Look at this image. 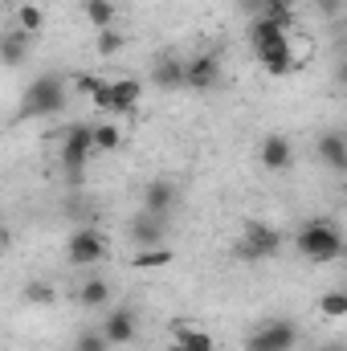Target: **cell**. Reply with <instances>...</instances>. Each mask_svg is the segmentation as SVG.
Wrapping results in <instances>:
<instances>
[{
    "label": "cell",
    "mask_w": 347,
    "mask_h": 351,
    "mask_svg": "<svg viewBox=\"0 0 347 351\" xmlns=\"http://www.w3.org/2000/svg\"><path fill=\"white\" fill-rule=\"evenodd\" d=\"M237 8H241V12H250V16H258L261 8H265V0H237Z\"/></svg>",
    "instance_id": "4dcf8cb0"
},
{
    "label": "cell",
    "mask_w": 347,
    "mask_h": 351,
    "mask_svg": "<svg viewBox=\"0 0 347 351\" xmlns=\"http://www.w3.org/2000/svg\"><path fill=\"white\" fill-rule=\"evenodd\" d=\"M152 86L156 90H184V58L164 53L152 62Z\"/></svg>",
    "instance_id": "4fadbf2b"
},
{
    "label": "cell",
    "mask_w": 347,
    "mask_h": 351,
    "mask_svg": "<svg viewBox=\"0 0 347 351\" xmlns=\"http://www.w3.org/2000/svg\"><path fill=\"white\" fill-rule=\"evenodd\" d=\"M221 78V58L217 53H196L184 62V86L188 90H213Z\"/></svg>",
    "instance_id": "9c48e42d"
},
{
    "label": "cell",
    "mask_w": 347,
    "mask_h": 351,
    "mask_svg": "<svg viewBox=\"0 0 347 351\" xmlns=\"http://www.w3.org/2000/svg\"><path fill=\"white\" fill-rule=\"evenodd\" d=\"M82 16H86V25L94 33L110 29V25H119V4L115 0H82Z\"/></svg>",
    "instance_id": "ac0fdd59"
},
{
    "label": "cell",
    "mask_w": 347,
    "mask_h": 351,
    "mask_svg": "<svg viewBox=\"0 0 347 351\" xmlns=\"http://www.w3.org/2000/svg\"><path fill=\"white\" fill-rule=\"evenodd\" d=\"M294 343H298V327L290 319H270L258 331H250L246 351H294Z\"/></svg>",
    "instance_id": "5b68a950"
},
{
    "label": "cell",
    "mask_w": 347,
    "mask_h": 351,
    "mask_svg": "<svg viewBox=\"0 0 347 351\" xmlns=\"http://www.w3.org/2000/svg\"><path fill=\"white\" fill-rule=\"evenodd\" d=\"M315 147H319V156H323V164H327L331 172H347V139H344V131H327Z\"/></svg>",
    "instance_id": "2e32d148"
},
{
    "label": "cell",
    "mask_w": 347,
    "mask_h": 351,
    "mask_svg": "<svg viewBox=\"0 0 347 351\" xmlns=\"http://www.w3.org/2000/svg\"><path fill=\"white\" fill-rule=\"evenodd\" d=\"M70 102V90H66V78L58 74H41L25 86V98H21V114L25 119H37V114H58L66 110Z\"/></svg>",
    "instance_id": "7a4b0ae2"
},
{
    "label": "cell",
    "mask_w": 347,
    "mask_h": 351,
    "mask_svg": "<svg viewBox=\"0 0 347 351\" xmlns=\"http://www.w3.org/2000/svg\"><path fill=\"white\" fill-rule=\"evenodd\" d=\"M90 135H94V152H119L123 147V131L115 127V123H98V127H90Z\"/></svg>",
    "instance_id": "603a6c76"
},
{
    "label": "cell",
    "mask_w": 347,
    "mask_h": 351,
    "mask_svg": "<svg viewBox=\"0 0 347 351\" xmlns=\"http://www.w3.org/2000/svg\"><path fill=\"white\" fill-rule=\"evenodd\" d=\"M172 343L176 348H184V351H217L213 335L200 331V327H192V323H176L172 327Z\"/></svg>",
    "instance_id": "d6986e66"
},
{
    "label": "cell",
    "mask_w": 347,
    "mask_h": 351,
    "mask_svg": "<svg viewBox=\"0 0 347 351\" xmlns=\"http://www.w3.org/2000/svg\"><path fill=\"white\" fill-rule=\"evenodd\" d=\"M315 8H319L323 16H339V12H344V0H315Z\"/></svg>",
    "instance_id": "f546056e"
},
{
    "label": "cell",
    "mask_w": 347,
    "mask_h": 351,
    "mask_svg": "<svg viewBox=\"0 0 347 351\" xmlns=\"http://www.w3.org/2000/svg\"><path fill=\"white\" fill-rule=\"evenodd\" d=\"M282 254V229L265 225V221H250L246 233H241V245H237V258L246 262H265V258H278Z\"/></svg>",
    "instance_id": "3957f363"
},
{
    "label": "cell",
    "mask_w": 347,
    "mask_h": 351,
    "mask_svg": "<svg viewBox=\"0 0 347 351\" xmlns=\"http://www.w3.org/2000/svg\"><path fill=\"white\" fill-rule=\"evenodd\" d=\"M8 241H12V237H8V229H4V225H0V254H4V250H8Z\"/></svg>",
    "instance_id": "d6a6232c"
},
{
    "label": "cell",
    "mask_w": 347,
    "mask_h": 351,
    "mask_svg": "<svg viewBox=\"0 0 347 351\" xmlns=\"http://www.w3.org/2000/svg\"><path fill=\"white\" fill-rule=\"evenodd\" d=\"M168 351H184V348H176V343H172V348H168Z\"/></svg>",
    "instance_id": "e575fe53"
},
{
    "label": "cell",
    "mask_w": 347,
    "mask_h": 351,
    "mask_svg": "<svg viewBox=\"0 0 347 351\" xmlns=\"http://www.w3.org/2000/svg\"><path fill=\"white\" fill-rule=\"evenodd\" d=\"M135 335H139V319H135V311L115 306V311L102 319V339H106L110 348H127V343H135Z\"/></svg>",
    "instance_id": "ba28073f"
},
{
    "label": "cell",
    "mask_w": 347,
    "mask_h": 351,
    "mask_svg": "<svg viewBox=\"0 0 347 351\" xmlns=\"http://www.w3.org/2000/svg\"><path fill=\"white\" fill-rule=\"evenodd\" d=\"M294 4L298 0H265V8H286V12H294Z\"/></svg>",
    "instance_id": "1f68e13d"
},
{
    "label": "cell",
    "mask_w": 347,
    "mask_h": 351,
    "mask_svg": "<svg viewBox=\"0 0 347 351\" xmlns=\"http://www.w3.org/2000/svg\"><path fill=\"white\" fill-rule=\"evenodd\" d=\"M94 156V135H90V123H74L62 139V168L70 172V180L86 172V160Z\"/></svg>",
    "instance_id": "8992f818"
},
{
    "label": "cell",
    "mask_w": 347,
    "mask_h": 351,
    "mask_svg": "<svg viewBox=\"0 0 347 351\" xmlns=\"http://www.w3.org/2000/svg\"><path fill=\"white\" fill-rule=\"evenodd\" d=\"M74 351H110V343L102 339V331H82L78 343H74Z\"/></svg>",
    "instance_id": "4316f807"
},
{
    "label": "cell",
    "mask_w": 347,
    "mask_h": 351,
    "mask_svg": "<svg viewBox=\"0 0 347 351\" xmlns=\"http://www.w3.org/2000/svg\"><path fill=\"white\" fill-rule=\"evenodd\" d=\"M258 160L265 172H290V164H294V143L286 139V135H265L258 143Z\"/></svg>",
    "instance_id": "30bf717a"
},
{
    "label": "cell",
    "mask_w": 347,
    "mask_h": 351,
    "mask_svg": "<svg viewBox=\"0 0 347 351\" xmlns=\"http://www.w3.org/2000/svg\"><path fill=\"white\" fill-rule=\"evenodd\" d=\"M172 208H176V184L172 180H152V184L143 188V213L168 217Z\"/></svg>",
    "instance_id": "5bb4252c"
},
{
    "label": "cell",
    "mask_w": 347,
    "mask_h": 351,
    "mask_svg": "<svg viewBox=\"0 0 347 351\" xmlns=\"http://www.w3.org/2000/svg\"><path fill=\"white\" fill-rule=\"evenodd\" d=\"M25 302H33V306H53V302H58V290H53L49 282H29V286H25Z\"/></svg>",
    "instance_id": "d4e9b609"
},
{
    "label": "cell",
    "mask_w": 347,
    "mask_h": 351,
    "mask_svg": "<svg viewBox=\"0 0 347 351\" xmlns=\"http://www.w3.org/2000/svg\"><path fill=\"white\" fill-rule=\"evenodd\" d=\"M29 41L33 37H25L21 29H12V33H4L0 37V66H8V70H16L25 58H29Z\"/></svg>",
    "instance_id": "e0dca14e"
},
{
    "label": "cell",
    "mask_w": 347,
    "mask_h": 351,
    "mask_svg": "<svg viewBox=\"0 0 347 351\" xmlns=\"http://www.w3.org/2000/svg\"><path fill=\"white\" fill-rule=\"evenodd\" d=\"M90 106H94V110H102V114H110V82H106V78L94 86V94H90Z\"/></svg>",
    "instance_id": "83f0119b"
},
{
    "label": "cell",
    "mask_w": 347,
    "mask_h": 351,
    "mask_svg": "<svg viewBox=\"0 0 347 351\" xmlns=\"http://www.w3.org/2000/svg\"><path fill=\"white\" fill-rule=\"evenodd\" d=\"M294 250H298L307 262L331 265V262H339V258H344V233H339V225H331V221L315 217V221H307V225L294 233Z\"/></svg>",
    "instance_id": "6da1fadb"
},
{
    "label": "cell",
    "mask_w": 347,
    "mask_h": 351,
    "mask_svg": "<svg viewBox=\"0 0 347 351\" xmlns=\"http://www.w3.org/2000/svg\"><path fill=\"white\" fill-rule=\"evenodd\" d=\"M282 37H290V29H286L282 21H274V16H265V12L250 16V45H254V49L274 45V41H282Z\"/></svg>",
    "instance_id": "9a60e30c"
},
{
    "label": "cell",
    "mask_w": 347,
    "mask_h": 351,
    "mask_svg": "<svg viewBox=\"0 0 347 351\" xmlns=\"http://www.w3.org/2000/svg\"><path fill=\"white\" fill-rule=\"evenodd\" d=\"M123 45H127V37H123V29H119V25H110V29H98V33H94V53H98V58H119V53H123Z\"/></svg>",
    "instance_id": "44dd1931"
},
{
    "label": "cell",
    "mask_w": 347,
    "mask_h": 351,
    "mask_svg": "<svg viewBox=\"0 0 347 351\" xmlns=\"http://www.w3.org/2000/svg\"><path fill=\"white\" fill-rule=\"evenodd\" d=\"M143 102V82L135 78H110V114H135Z\"/></svg>",
    "instance_id": "7c38bea8"
},
{
    "label": "cell",
    "mask_w": 347,
    "mask_h": 351,
    "mask_svg": "<svg viewBox=\"0 0 347 351\" xmlns=\"http://www.w3.org/2000/svg\"><path fill=\"white\" fill-rule=\"evenodd\" d=\"M135 269H164V265H172V250H143L139 258H131Z\"/></svg>",
    "instance_id": "484cf974"
},
{
    "label": "cell",
    "mask_w": 347,
    "mask_h": 351,
    "mask_svg": "<svg viewBox=\"0 0 347 351\" xmlns=\"http://www.w3.org/2000/svg\"><path fill=\"white\" fill-rule=\"evenodd\" d=\"M106 250H110L106 233L94 229V225H86V229L70 233V241H66V262L78 265V269H82V265H98L102 258H106Z\"/></svg>",
    "instance_id": "277c9868"
},
{
    "label": "cell",
    "mask_w": 347,
    "mask_h": 351,
    "mask_svg": "<svg viewBox=\"0 0 347 351\" xmlns=\"http://www.w3.org/2000/svg\"><path fill=\"white\" fill-rule=\"evenodd\" d=\"M127 233H131V241H135L139 250H160V245H164V217H152V213L139 208V213L131 217V229H127Z\"/></svg>",
    "instance_id": "8fae6325"
},
{
    "label": "cell",
    "mask_w": 347,
    "mask_h": 351,
    "mask_svg": "<svg viewBox=\"0 0 347 351\" xmlns=\"http://www.w3.org/2000/svg\"><path fill=\"white\" fill-rule=\"evenodd\" d=\"M98 82H102L98 74H74V90H78L82 98H90V94H94V86H98Z\"/></svg>",
    "instance_id": "f1b7e54d"
},
{
    "label": "cell",
    "mask_w": 347,
    "mask_h": 351,
    "mask_svg": "<svg viewBox=\"0 0 347 351\" xmlns=\"http://www.w3.org/2000/svg\"><path fill=\"white\" fill-rule=\"evenodd\" d=\"M254 53H258V66L270 74V78H290V74L298 70V58H294L290 37H282V41H274V45H261V49H254Z\"/></svg>",
    "instance_id": "52a82bcc"
},
{
    "label": "cell",
    "mask_w": 347,
    "mask_h": 351,
    "mask_svg": "<svg viewBox=\"0 0 347 351\" xmlns=\"http://www.w3.org/2000/svg\"><path fill=\"white\" fill-rule=\"evenodd\" d=\"M315 351H344L339 343H327V348H315Z\"/></svg>",
    "instance_id": "836d02e7"
},
{
    "label": "cell",
    "mask_w": 347,
    "mask_h": 351,
    "mask_svg": "<svg viewBox=\"0 0 347 351\" xmlns=\"http://www.w3.org/2000/svg\"><path fill=\"white\" fill-rule=\"evenodd\" d=\"M319 315L331 319V323H344L347 319V294L344 290H327V294L319 298Z\"/></svg>",
    "instance_id": "cb8c5ba5"
},
{
    "label": "cell",
    "mask_w": 347,
    "mask_h": 351,
    "mask_svg": "<svg viewBox=\"0 0 347 351\" xmlns=\"http://www.w3.org/2000/svg\"><path fill=\"white\" fill-rule=\"evenodd\" d=\"M110 294H115V290H110V282H106V278H86V282H82V290H78V302H82L86 311H98V306H106V302H110Z\"/></svg>",
    "instance_id": "ffe728a7"
},
{
    "label": "cell",
    "mask_w": 347,
    "mask_h": 351,
    "mask_svg": "<svg viewBox=\"0 0 347 351\" xmlns=\"http://www.w3.org/2000/svg\"><path fill=\"white\" fill-rule=\"evenodd\" d=\"M16 29H21L25 37H37V33L45 29V12H41V4H21V8H16Z\"/></svg>",
    "instance_id": "7402d4cb"
}]
</instances>
